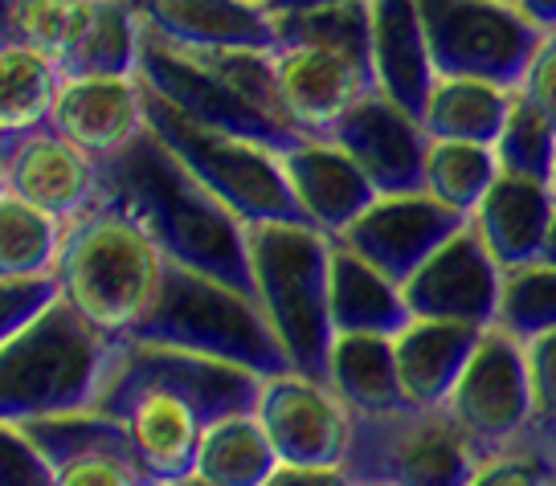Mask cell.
<instances>
[{
  "mask_svg": "<svg viewBox=\"0 0 556 486\" xmlns=\"http://www.w3.org/2000/svg\"><path fill=\"white\" fill-rule=\"evenodd\" d=\"M103 409L123 417L148 486H189L205 417L197 405L164 384H111L99 397Z\"/></svg>",
  "mask_w": 556,
  "mask_h": 486,
  "instance_id": "obj_14",
  "label": "cell"
},
{
  "mask_svg": "<svg viewBox=\"0 0 556 486\" xmlns=\"http://www.w3.org/2000/svg\"><path fill=\"white\" fill-rule=\"evenodd\" d=\"M556 213V189L548 180H532V176L500 172L495 184L486 189L479 208L470 213V226L491 250V258L500 266H523L536 261L548 238Z\"/></svg>",
  "mask_w": 556,
  "mask_h": 486,
  "instance_id": "obj_24",
  "label": "cell"
},
{
  "mask_svg": "<svg viewBox=\"0 0 556 486\" xmlns=\"http://www.w3.org/2000/svg\"><path fill=\"white\" fill-rule=\"evenodd\" d=\"M446 413L463 425V434L475 442L479 453L520 437L536 421L523 340H516L500 323L479 331V344L446 397Z\"/></svg>",
  "mask_w": 556,
  "mask_h": 486,
  "instance_id": "obj_10",
  "label": "cell"
},
{
  "mask_svg": "<svg viewBox=\"0 0 556 486\" xmlns=\"http://www.w3.org/2000/svg\"><path fill=\"white\" fill-rule=\"evenodd\" d=\"M278 453L254 409L205 421L189 486H266Z\"/></svg>",
  "mask_w": 556,
  "mask_h": 486,
  "instance_id": "obj_30",
  "label": "cell"
},
{
  "mask_svg": "<svg viewBox=\"0 0 556 486\" xmlns=\"http://www.w3.org/2000/svg\"><path fill=\"white\" fill-rule=\"evenodd\" d=\"M62 233H66L62 217L4 192L0 196V278L53 274L62 254Z\"/></svg>",
  "mask_w": 556,
  "mask_h": 486,
  "instance_id": "obj_33",
  "label": "cell"
},
{
  "mask_svg": "<svg viewBox=\"0 0 556 486\" xmlns=\"http://www.w3.org/2000/svg\"><path fill=\"white\" fill-rule=\"evenodd\" d=\"M168 258L136 217L99 201L70 217L53 278L74 311L106 335H127L156 303Z\"/></svg>",
  "mask_w": 556,
  "mask_h": 486,
  "instance_id": "obj_2",
  "label": "cell"
},
{
  "mask_svg": "<svg viewBox=\"0 0 556 486\" xmlns=\"http://www.w3.org/2000/svg\"><path fill=\"white\" fill-rule=\"evenodd\" d=\"M540 261H553L556 266V213H553V226H548V238H544V250H540Z\"/></svg>",
  "mask_w": 556,
  "mask_h": 486,
  "instance_id": "obj_47",
  "label": "cell"
},
{
  "mask_svg": "<svg viewBox=\"0 0 556 486\" xmlns=\"http://www.w3.org/2000/svg\"><path fill=\"white\" fill-rule=\"evenodd\" d=\"M495 323L516 340L556 331V266L553 261H523L507 266L500 286V315Z\"/></svg>",
  "mask_w": 556,
  "mask_h": 486,
  "instance_id": "obj_36",
  "label": "cell"
},
{
  "mask_svg": "<svg viewBox=\"0 0 556 486\" xmlns=\"http://www.w3.org/2000/svg\"><path fill=\"white\" fill-rule=\"evenodd\" d=\"M70 9H74V0H13L17 46H34V50L58 57L62 41H66Z\"/></svg>",
  "mask_w": 556,
  "mask_h": 486,
  "instance_id": "obj_40",
  "label": "cell"
},
{
  "mask_svg": "<svg viewBox=\"0 0 556 486\" xmlns=\"http://www.w3.org/2000/svg\"><path fill=\"white\" fill-rule=\"evenodd\" d=\"M479 450L446 405H401L356 417L344 462L352 486H470Z\"/></svg>",
  "mask_w": 556,
  "mask_h": 486,
  "instance_id": "obj_7",
  "label": "cell"
},
{
  "mask_svg": "<svg viewBox=\"0 0 556 486\" xmlns=\"http://www.w3.org/2000/svg\"><path fill=\"white\" fill-rule=\"evenodd\" d=\"M504 266L491 258L475 226L454 229L414 274L401 282L409 311L421 319H451L470 328H491L500 315Z\"/></svg>",
  "mask_w": 556,
  "mask_h": 486,
  "instance_id": "obj_12",
  "label": "cell"
},
{
  "mask_svg": "<svg viewBox=\"0 0 556 486\" xmlns=\"http://www.w3.org/2000/svg\"><path fill=\"white\" fill-rule=\"evenodd\" d=\"M17 46V29H13V0H0V50Z\"/></svg>",
  "mask_w": 556,
  "mask_h": 486,
  "instance_id": "obj_45",
  "label": "cell"
},
{
  "mask_svg": "<svg viewBox=\"0 0 556 486\" xmlns=\"http://www.w3.org/2000/svg\"><path fill=\"white\" fill-rule=\"evenodd\" d=\"M511 4H516L536 29H544V34L556 29V0H511Z\"/></svg>",
  "mask_w": 556,
  "mask_h": 486,
  "instance_id": "obj_44",
  "label": "cell"
},
{
  "mask_svg": "<svg viewBox=\"0 0 556 486\" xmlns=\"http://www.w3.org/2000/svg\"><path fill=\"white\" fill-rule=\"evenodd\" d=\"M0 486H53V470L34 446L25 421L0 417Z\"/></svg>",
  "mask_w": 556,
  "mask_h": 486,
  "instance_id": "obj_39",
  "label": "cell"
},
{
  "mask_svg": "<svg viewBox=\"0 0 556 486\" xmlns=\"http://www.w3.org/2000/svg\"><path fill=\"white\" fill-rule=\"evenodd\" d=\"M0 152H4L9 192L62 221L103 201V159H94L87 148H78L50 123L17 139H4Z\"/></svg>",
  "mask_w": 556,
  "mask_h": 486,
  "instance_id": "obj_17",
  "label": "cell"
},
{
  "mask_svg": "<svg viewBox=\"0 0 556 486\" xmlns=\"http://www.w3.org/2000/svg\"><path fill=\"white\" fill-rule=\"evenodd\" d=\"M111 384H164V388L180 393L185 400H192L197 413L205 417V421H213V417L254 409L262 376L250 372V368L185 351V347L123 340L106 388Z\"/></svg>",
  "mask_w": 556,
  "mask_h": 486,
  "instance_id": "obj_18",
  "label": "cell"
},
{
  "mask_svg": "<svg viewBox=\"0 0 556 486\" xmlns=\"http://www.w3.org/2000/svg\"><path fill=\"white\" fill-rule=\"evenodd\" d=\"M368 41H372L368 0H331V4L275 13V46H328V50L365 57L372 66Z\"/></svg>",
  "mask_w": 556,
  "mask_h": 486,
  "instance_id": "obj_34",
  "label": "cell"
},
{
  "mask_svg": "<svg viewBox=\"0 0 556 486\" xmlns=\"http://www.w3.org/2000/svg\"><path fill=\"white\" fill-rule=\"evenodd\" d=\"M139 78L152 94L173 103L176 111H185L189 119L229 131V136L262 139L270 148H282V143L303 136L291 123H282L266 106L254 103L250 94H242L205 53L176 50L148 29H143V50H139Z\"/></svg>",
  "mask_w": 556,
  "mask_h": 486,
  "instance_id": "obj_9",
  "label": "cell"
},
{
  "mask_svg": "<svg viewBox=\"0 0 556 486\" xmlns=\"http://www.w3.org/2000/svg\"><path fill=\"white\" fill-rule=\"evenodd\" d=\"M266 486H352L344 466H307V462H278Z\"/></svg>",
  "mask_w": 556,
  "mask_h": 486,
  "instance_id": "obj_43",
  "label": "cell"
},
{
  "mask_svg": "<svg viewBox=\"0 0 556 486\" xmlns=\"http://www.w3.org/2000/svg\"><path fill=\"white\" fill-rule=\"evenodd\" d=\"M470 486H556V425L532 421L520 437L479 453Z\"/></svg>",
  "mask_w": 556,
  "mask_h": 486,
  "instance_id": "obj_35",
  "label": "cell"
},
{
  "mask_svg": "<svg viewBox=\"0 0 556 486\" xmlns=\"http://www.w3.org/2000/svg\"><path fill=\"white\" fill-rule=\"evenodd\" d=\"M119 344V335L99 331L58 295L29 328L0 344V417L34 421L99 405Z\"/></svg>",
  "mask_w": 556,
  "mask_h": 486,
  "instance_id": "obj_3",
  "label": "cell"
},
{
  "mask_svg": "<svg viewBox=\"0 0 556 486\" xmlns=\"http://www.w3.org/2000/svg\"><path fill=\"white\" fill-rule=\"evenodd\" d=\"M139 50L136 0H74L58 66L62 74H139Z\"/></svg>",
  "mask_w": 556,
  "mask_h": 486,
  "instance_id": "obj_26",
  "label": "cell"
},
{
  "mask_svg": "<svg viewBox=\"0 0 556 486\" xmlns=\"http://www.w3.org/2000/svg\"><path fill=\"white\" fill-rule=\"evenodd\" d=\"M368 53H372V78L377 90L389 94L405 111L421 115L426 94L434 87L438 69L430 57L426 25L417 0H368Z\"/></svg>",
  "mask_w": 556,
  "mask_h": 486,
  "instance_id": "obj_23",
  "label": "cell"
},
{
  "mask_svg": "<svg viewBox=\"0 0 556 486\" xmlns=\"http://www.w3.org/2000/svg\"><path fill=\"white\" fill-rule=\"evenodd\" d=\"M495 156H500V172L532 176V180H548L553 184L556 168V127L540 115L532 103H523L520 94L511 99L507 123L500 139H495Z\"/></svg>",
  "mask_w": 556,
  "mask_h": 486,
  "instance_id": "obj_37",
  "label": "cell"
},
{
  "mask_svg": "<svg viewBox=\"0 0 556 486\" xmlns=\"http://www.w3.org/2000/svg\"><path fill=\"white\" fill-rule=\"evenodd\" d=\"M58 295H62V286H58L53 274L0 278V344L29 328Z\"/></svg>",
  "mask_w": 556,
  "mask_h": 486,
  "instance_id": "obj_38",
  "label": "cell"
},
{
  "mask_svg": "<svg viewBox=\"0 0 556 486\" xmlns=\"http://www.w3.org/2000/svg\"><path fill=\"white\" fill-rule=\"evenodd\" d=\"M9 192V172H4V152H0V196Z\"/></svg>",
  "mask_w": 556,
  "mask_h": 486,
  "instance_id": "obj_48",
  "label": "cell"
},
{
  "mask_svg": "<svg viewBox=\"0 0 556 486\" xmlns=\"http://www.w3.org/2000/svg\"><path fill=\"white\" fill-rule=\"evenodd\" d=\"M123 340L185 347V351H197L208 360L250 368L258 376L291 368L287 351L262 315L258 298L233 282L197 274V270H185L173 261L164 270L156 303Z\"/></svg>",
  "mask_w": 556,
  "mask_h": 486,
  "instance_id": "obj_5",
  "label": "cell"
},
{
  "mask_svg": "<svg viewBox=\"0 0 556 486\" xmlns=\"http://www.w3.org/2000/svg\"><path fill=\"white\" fill-rule=\"evenodd\" d=\"M328 311L336 331H372V335H397L414 319L401 282H393L344 242H331Z\"/></svg>",
  "mask_w": 556,
  "mask_h": 486,
  "instance_id": "obj_27",
  "label": "cell"
},
{
  "mask_svg": "<svg viewBox=\"0 0 556 486\" xmlns=\"http://www.w3.org/2000/svg\"><path fill=\"white\" fill-rule=\"evenodd\" d=\"M258 4H266V0H258Z\"/></svg>",
  "mask_w": 556,
  "mask_h": 486,
  "instance_id": "obj_50",
  "label": "cell"
},
{
  "mask_svg": "<svg viewBox=\"0 0 556 486\" xmlns=\"http://www.w3.org/2000/svg\"><path fill=\"white\" fill-rule=\"evenodd\" d=\"M331 233L307 221H254L245 226L250 245V291L266 323L282 344L291 368L324 376L328 347L336 340L328 311Z\"/></svg>",
  "mask_w": 556,
  "mask_h": 486,
  "instance_id": "obj_4",
  "label": "cell"
},
{
  "mask_svg": "<svg viewBox=\"0 0 556 486\" xmlns=\"http://www.w3.org/2000/svg\"><path fill=\"white\" fill-rule=\"evenodd\" d=\"M511 99H516V87H504V82L470 78V74H438L417 119L430 139H467V143L495 148Z\"/></svg>",
  "mask_w": 556,
  "mask_h": 486,
  "instance_id": "obj_29",
  "label": "cell"
},
{
  "mask_svg": "<svg viewBox=\"0 0 556 486\" xmlns=\"http://www.w3.org/2000/svg\"><path fill=\"white\" fill-rule=\"evenodd\" d=\"M50 127L106 164L148 131V87L139 74H62Z\"/></svg>",
  "mask_w": 556,
  "mask_h": 486,
  "instance_id": "obj_20",
  "label": "cell"
},
{
  "mask_svg": "<svg viewBox=\"0 0 556 486\" xmlns=\"http://www.w3.org/2000/svg\"><path fill=\"white\" fill-rule=\"evenodd\" d=\"M58 87H62V66L53 53L34 46H4L0 50V143L46 127Z\"/></svg>",
  "mask_w": 556,
  "mask_h": 486,
  "instance_id": "obj_31",
  "label": "cell"
},
{
  "mask_svg": "<svg viewBox=\"0 0 556 486\" xmlns=\"http://www.w3.org/2000/svg\"><path fill=\"white\" fill-rule=\"evenodd\" d=\"M500 176V156L491 143H467V139H430L426 164H421V189L446 208L470 217L486 189Z\"/></svg>",
  "mask_w": 556,
  "mask_h": 486,
  "instance_id": "obj_32",
  "label": "cell"
},
{
  "mask_svg": "<svg viewBox=\"0 0 556 486\" xmlns=\"http://www.w3.org/2000/svg\"><path fill=\"white\" fill-rule=\"evenodd\" d=\"M438 74H470L520 87L544 29L511 0H417Z\"/></svg>",
  "mask_w": 556,
  "mask_h": 486,
  "instance_id": "obj_8",
  "label": "cell"
},
{
  "mask_svg": "<svg viewBox=\"0 0 556 486\" xmlns=\"http://www.w3.org/2000/svg\"><path fill=\"white\" fill-rule=\"evenodd\" d=\"M479 331L483 328L414 315L393 335V356H397V376L405 400L409 405H446L451 388L458 384L463 368H467L470 351L479 344Z\"/></svg>",
  "mask_w": 556,
  "mask_h": 486,
  "instance_id": "obj_25",
  "label": "cell"
},
{
  "mask_svg": "<svg viewBox=\"0 0 556 486\" xmlns=\"http://www.w3.org/2000/svg\"><path fill=\"white\" fill-rule=\"evenodd\" d=\"M328 384L340 393L356 417L389 413L409 405L401 393L397 356H393V335H372V331H336L328 347Z\"/></svg>",
  "mask_w": 556,
  "mask_h": 486,
  "instance_id": "obj_28",
  "label": "cell"
},
{
  "mask_svg": "<svg viewBox=\"0 0 556 486\" xmlns=\"http://www.w3.org/2000/svg\"><path fill=\"white\" fill-rule=\"evenodd\" d=\"M262 430L275 446L278 462L307 466H344L356 434V413L348 409L328 376L282 368L262 376L254 400Z\"/></svg>",
  "mask_w": 556,
  "mask_h": 486,
  "instance_id": "obj_11",
  "label": "cell"
},
{
  "mask_svg": "<svg viewBox=\"0 0 556 486\" xmlns=\"http://www.w3.org/2000/svg\"><path fill=\"white\" fill-rule=\"evenodd\" d=\"M523 103H532L544 115V119L556 127V29L540 37L536 53H532V62L523 69L520 87H516Z\"/></svg>",
  "mask_w": 556,
  "mask_h": 486,
  "instance_id": "obj_42",
  "label": "cell"
},
{
  "mask_svg": "<svg viewBox=\"0 0 556 486\" xmlns=\"http://www.w3.org/2000/svg\"><path fill=\"white\" fill-rule=\"evenodd\" d=\"M553 189H556V168H553Z\"/></svg>",
  "mask_w": 556,
  "mask_h": 486,
  "instance_id": "obj_49",
  "label": "cell"
},
{
  "mask_svg": "<svg viewBox=\"0 0 556 486\" xmlns=\"http://www.w3.org/2000/svg\"><path fill=\"white\" fill-rule=\"evenodd\" d=\"M136 13L176 50H275V13L258 0H136Z\"/></svg>",
  "mask_w": 556,
  "mask_h": 486,
  "instance_id": "obj_22",
  "label": "cell"
},
{
  "mask_svg": "<svg viewBox=\"0 0 556 486\" xmlns=\"http://www.w3.org/2000/svg\"><path fill=\"white\" fill-rule=\"evenodd\" d=\"M467 221L470 217L446 208L426 189L377 192L365 213L336 242L356 250L361 258L372 261L377 270H384L393 282H405L438 245L451 238L454 229H463Z\"/></svg>",
  "mask_w": 556,
  "mask_h": 486,
  "instance_id": "obj_15",
  "label": "cell"
},
{
  "mask_svg": "<svg viewBox=\"0 0 556 486\" xmlns=\"http://www.w3.org/2000/svg\"><path fill=\"white\" fill-rule=\"evenodd\" d=\"M312 4H331V0H266L270 13H291V9H312Z\"/></svg>",
  "mask_w": 556,
  "mask_h": 486,
  "instance_id": "obj_46",
  "label": "cell"
},
{
  "mask_svg": "<svg viewBox=\"0 0 556 486\" xmlns=\"http://www.w3.org/2000/svg\"><path fill=\"white\" fill-rule=\"evenodd\" d=\"M34 446L53 470V486H148L123 417L103 405L25 421Z\"/></svg>",
  "mask_w": 556,
  "mask_h": 486,
  "instance_id": "obj_13",
  "label": "cell"
},
{
  "mask_svg": "<svg viewBox=\"0 0 556 486\" xmlns=\"http://www.w3.org/2000/svg\"><path fill=\"white\" fill-rule=\"evenodd\" d=\"M148 131L173 152L197 184H205L222 205L254 226V221H303L299 205L278 164V148L250 136H229L217 127L189 119L185 111L164 103L148 90Z\"/></svg>",
  "mask_w": 556,
  "mask_h": 486,
  "instance_id": "obj_6",
  "label": "cell"
},
{
  "mask_svg": "<svg viewBox=\"0 0 556 486\" xmlns=\"http://www.w3.org/2000/svg\"><path fill=\"white\" fill-rule=\"evenodd\" d=\"M103 201L136 217L173 266L250 291L245 221H238L205 184H197L152 131L103 164Z\"/></svg>",
  "mask_w": 556,
  "mask_h": 486,
  "instance_id": "obj_1",
  "label": "cell"
},
{
  "mask_svg": "<svg viewBox=\"0 0 556 486\" xmlns=\"http://www.w3.org/2000/svg\"><path fill=\"white\" fill-rule=\"evenodd\" d=\"M523 360H528L536 421L556 425V331L528 335V340H523Z\"/></svg>",
  "mask_w": 556,
  "mask_h": 486,
  "instance_id": "obj_41",
  "label": "cell"
},
{
  "mask_svg": "<svg viewBox=\"0 0 556 486\" xmlns=\"http://www.w3.org/2000/svg\"><path fill=\"white\" fill-rule=\"evenodd\" d=\"M328 136L361 164L377 192L421 189V164L430 136L414 111H405L381 90H368L328 127Z\"/></svg>",
  "mask_w": 556,
  "mask_h": 486,
  "instance_id": "obj_19",
  "label": "cell"
},
{
  "mask_svg": "<svg viewBox=\"0 0 556 486\" xmlns=\"http://www.w3.org/2000/svg\"><path fill=\"white\" fill-rule=\"evenodd\" d=\"M275 99L278 115L303 136H328V127L361 94L377 90L372 66L328 46H275Z\"/></svg>",
  "mask_w": 556,
  "mask_h": 486,
  "instance_id": "obj_16",
  "label": "cell"
},
{
  "mask_svg": "<svg viewBox=\"0 0 556 486\" xmlns=\"http://www.w3.org/2000/svg\"><path fill=\"white\" fill-rule=\"evenodd\" d=\"M278 164H282L287 189L295 196L299 217L331 238H340L377 196L372 180L361 172V164L331 136H299L282 143Z\"/></svg>",
  "mask_w": 556,
  "mask_h": 486,
  "instance_id": "obj_21",
  "label": "cell"
}]
</instances>
